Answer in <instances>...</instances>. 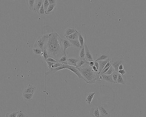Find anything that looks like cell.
I'll return each mask as SVG.
<instances>
[{
  "label": "cell",
  "mask_w": 146,
  "mask_h": 117,
  "mask_svg": "<svg viewBox=\"0 0 146 117\" xmlns=\"http://www.w3.org/2000/svg\"><path fill=\"white\" fill-rule=\"evenodd\" d=\"M49 5H50V4H49L48 0H44L43 3V6L45 12L47 10Z\"/></svg>",
  "instance_id": "obj_34"
},
{
  "label": "cell",
  "mask_w": 146,
  "mask_h": 117,
  "mask_svg": "<svg viewBox=\"0 0 146 117\" xmlns=\"http://www.w3.org/2000/svg\"><path fill=\"white\" fill-rule=\"evenodd\" d=\"M63 65V64L62 63L57 62V63L55 64L54 65L52 66L51 68H57L60 67V66H62Z\"/></svg>",
  "instance_id": "obj_37"
},
{
  "label": "cell",
  "mask_w": 146,
  "mask_h": 117,
  "mask_svg": "<svg viewBox=\"0 0 146 117\" xmlns=\"http://www.w3.org/2000/svg\"><path fill=\"white\" fill-rule=\"evenodd\" d=\"M87 83L92 84L95 83L98 81L101 74L95 72L92 67L90 66L89 62H87L82 67L77 68Z\"/></svg>",
  "instance_id": "obj_2"
},
{
  "label": "cell",
  "mask_w": 146,
  "mask_h": 117,
  "mask_svg": "<svg viewBox=\"0 0 146 117\" xmlns=\"http://www.w3.org/2000/svg\"><path fill=\"white\" fill-rule=\"evenodd\" d=\"M109 58V55L108 53L105 52H102L95 61L98 62L100 61L106 60Z\"/></svg>",
  "instance_id": "obj_14"
},
{
  "label": "cell",
  "mask_w": 146,
  "mask_h": 117,
  "mask_svg": "<svg viewBox=\"0 0 146 117\" xmlns=\"http://www.w3.org/2000/svg\"><path fill=\"white\" fill-rule=\"evenodd\" d=\"M101 75L103 77V82L110 83L111 84L115 83L112 79L111 75H107L102 74H101Z\"/></svg>",
  "instance_id": "obj_15"
},
{
  "label": "cell",
  "mask_w": 146,
  "mask_h": 117,
  "mask_svg": "<svg viewBox=\"0 0 146 117\" xmlns=\"http://www.w3.org/2000/svg\"><path fill=\"white\" fill-rule=\"evenodd\" d=\"M45 35H44L38 37L34 43L33 48H38L44 50L45 49Z\"/></svg>",
  "instance_id": "obj_4"
},
{
  "label": "cell",
  "mask_w": 146,
  "mask_h": 117,
  "mask_svg": "<svg viewBox=\"0 0 146 117\" xmlns=\"http://www.w3.org/2000/svg\"><path fill=\"white\" fill-rule=\"evenodd\" d=\"M66 65V64H63L62 66L55 68H49L48 71L47 72L46 74H45V75L46 76L48 75H52V74H54L57 72V71L65 69Z\"/></svg>",
  "instance_id": "obj_9"
},
{
  "label": "cell",
  "mask_w": 146,
  "mask_h": 117,
  "mask_svg": "<svg viewBox=\"0 0 146 117\" xmlns=\"http://www.w3.org/2000/svg\"><path fill=\"white\" fill-rule=\"evenodd\" d=\"M36 0H26L27 4L31 10L33 11Z\"/></svg>",
  "instance_id": "obj_24"
},
{
  "label": "cell",
  "mask_w": 146,
  "mask_h": 117,
  "mask_svg": "<svg viewBox=\"0 0 146 117\" xmlns=\"http://www.w3.org/2000/svg\"><path fill=\"white\" fill-rule=\"evenodd\" d=\"M33 52L36 55H41L42 53L43 50L41 49L38 48H33L32 49Z\"/></svg>",
  "instance_id": "obj_32"
},
{
  "label": "cell",
  "mask_w": 146,
  "mask_h": 117,
  "mask_svg": "<svg viewBox=\"0 0 146 117\" xmlns=\"http://www.w3.org/2000/svg\"><path fill=\"white\" fill-rule=\"evenodd\" d=\"M115 71V70L114 68L112 66H111L109 70H108V71H107V72H106L104 74V75H111Z\"/></svg>",
  "instance_id": "obj_31"
},
{
  "label": "cell",
  "mask_w": 146,
  "mask_h": 117,
  "mask_svg": "<svg viewBox=\"0 0 146 117\" xmlns=\"http://www.w3.org/2000/svg\"><path fill=\"white\" fill-rule=\"evenodd\" d=\"M46 61L48 62H53V63H57V61L54 58H48Z\"/></svg>",
  "instance_id": "obj_38"
},
{
  "label": "cell",
  "mask_w": 146,
  "mask_h": 117,
  "mask_svg": "<svg viewBox=\"0 0 146 117\" xmlns=\"http://www.w3.org/2000/svg\"><path fill=\"white\" fill-rule=\"evenodd\" d=\"M145 53L146 54V48L145 50Z\"/></svg>",
  "instance_id": "obj_47"
},
{
  "label": "cell",
  "mask_w": 146,
  "mask_h": 117,
  "mask_svg": "<svg viewBox=\"0 0 146 117\" xmlns=\"http://www.w3.org/2000/svg\"><path fill=\"white\" fill-rule=\"evenodd\" d=\"M89 114L92 117H101V113L98 107H95L92 108Z\"/></svg>",
  "instance_id": "obj_8"
},
{
  "label": "cell",
  "mask_w": 146,
  "mask_h": 117,
  "mask_svg": "<svg viewBox=\"0 0 146 117\" xmlns=\"http://www.w3.org/2000/svg\"><path fill=\"white\" fill-rule=\"evenodd\" d=\"M44 1L43 0H36L33 11L34 12L38 14Z\"/></svg>",
  "instance_id": "obj_11"
},
{
  "label": "cell",
  "mask_w": 146,
  "mask_h": 117,
  "mask_svg": "<svg viewBox=\"0 0 146 117\" xmlns=\"http://www.w3.org/2000/svg\"><path fill=\"white\" fill-rule=\"evenodd\" d=\"M47 64V65L48 68H51L52 66L54 65L56 63H53V62H47L46 61Z\"/></svg>",
  "instance_id": "obj_39"
},
{
  "label": "cell",
  "mask_w": 146,
  "mask_h": 117,
  "mask_svg": "<svg viewBox=\"0 0 146 117\" xmlns=\"http://www.w3.org/2000/svg\"><path fill=\"white\" fill-rule=\"evenodd\" d=\"M124 58L122 55L114 57L111 59V65L114 68L115 71L118 72V67L120 65H124Z\"/></svg>",
  "instance_id": "obj_3"
},
{
  "label": "cell",
  "mask_w": 146,
  "mask_h": 117,
  "mask_svg": "<svg viewBox=\"0 0 146 117\" xmlns=\"http://www.w3.org/2000/svg\"><path fill=\"white\" fill-rule=\"evenodd\" d=\"M111 59H109L106 60H102L98 61V62L99 65V72L101 74L103 70L105 67L106 65L108 62L111 61Z\"/></svg>",
  "instance_id": "obj_13"
},
{
  "label": "cell",
  "mask_w": 146,
  "mask_h": 117,
  "mask_svg": "<svg viewBox=\"0 0 146 117\" xmlns=\"http://www.w3.org/2000/svg\"><path fill=\"white\" fill-rule=\"evenodd\" d=\"M43 3L38 13L39 15L40 16H43L45 14V12L43 7Z\"/></svg>",
  "instance_id": "obj_35"
},
{
  "label": "cell",
  "mask_w": 146,
  "mask_h": 117,
  "mask_svg": "<svg viewBox=\"0 0 146 117\" xmlns=\"http://www.w3.org/2000/svg\"><path fill=\"white\" fill-rule=\"evenodd\" d=\"M34 94L25 93L23 94V97L24 100L26 101H29L32 100Z\"/></svg>",
  "instance_id": "obj_21"
},
{
  "label": "cell",
  "mask_w": 146,
  "mask_h": 117,
  "mask_svg": "<svg viewBox=\"0 0 146 117\" xmlns=\"http://www.w3.org/2000/svg\"><path fill=\"white\" fill-rule=\"evenodd\" d=\"M45 49L49 58H54L58 61L66 55L64 51L61 38L56 32L45 34Z\"/></svg>",
  "instance_id": "obj_1"
},
{
  "label": "cell",
  "mask_w": 146,
  "mask_h": 117,
  "mask_svg": "<svg viewBox=\"0 0 146 117\" xmlns=\"http://www.w3.org/2000/svg\"><path fill=\"white\" fill-rule=\"evenodd\" d=\"M79 57L80 58H85V46L81 49L79 54Z\"/></svg>",
  "instance_id": "obj_33"
},
{
  "label": "cell",
  "mask_w": 146,
  "mask_h": 117,
  "mask_svg": "<svg viewBox=\"0 0 146 117\" xmlns=\"http://www.w3.org/2000/svg\"><path fill=\"white\" fill-rule=\"evenodd\" d=\"M87 61L86 60L85 58H80L77 64V68L83 66V65L85 64Z\"/></svg>",
  "instance_id": "obj_26"
},
{
  "label": "cell",
  "mask_w": 146,
  "mask_h": 117,
  "mask_svg": "<svg viewBox=\"0 0 146 117\" xmlns=\"http://www.w3.org/2000/svg\"><path fill=\"white\" fill-rule=\"evenodd\" d=\"M79 33L76 30L75 32L73 34L68 36L65 37L69 40H74L78 39Z\"/></svg>",
  "instance_id": "obj_22"
},
{
  "label": "cell",
  "mask_w": 146,
  "mask_h": 117,
  "mask_svg": "<svg viewBox=\"0 0 146 117\" xmlns=\"http://www.w3.org/2000/svg\"><path fill=\"white\" fill-rule=\"evenodd\" d=\"M36 87L33 86L31 84H29L25 87L23 91V94L29 93V94H34L36 90Z\"/></svg>",
  "instance_id": "obj_10"
},
{
  "label": "cell",
  "mask_w": 146,
  "mask_h": 117,
  "mask_svg": "<svg viewBox=\"0 0 146 117\" xmlns=\"http://www.w3.org/2000/svg\"><path fill=\"white\" fill-rule=\"evenodd\" d=\"M84 46L85 50V58L86 61L88 62H94L95 61L93 57L85 43Z\"/></svg>",
  "instance_id": "obj_6"
},
{
  "label": "cell",
  "mask_w": 146,
  "mask_h": 117,
  "mask_svg": "<svg viewBox=\"0 0 146 117\" xmlns=\"http://www.w3.org/2000/svg\"><path fill=\"white\" fill-rule=\"evenodd\" d=\"M48 58H49V56H48L47 53L45 50H43L40 58H42L46 61Z\"/></svg>",
  "instance_id": "obj_27"
},
{
  "label": "cell",
  "mask_w": 146,
  "mask_h": 117,
  "mask_svg": "<svg viewBox=\"0 0 146 117\" xmlns=\"http://www.w3.org/2000/svg\"><path fill=\"white\" fill-rule=\"evenodd\" d=\"M18 111L11 112L7 113L6 115V117H16L17 116Z\"/></svg>",
  "instance_id": "obj_29"
},
{
  "label": "cell",
  "mask_w": 146,
  "mask_h": 117,
  "mask_svg": "<svg viewBox=\"0 0 146 117\" xmlns=\"http://www.w3.org/2000/svg\"><path fill=\"white\" fill-rule=\"evenodd\" d=\"M68 59V57L66 55L62 57L59 60L57 61V62L62 63L63 64L67 65Z\"/></svg>",
  "instance_id": "obj_25"
},
{
  "label": "cell",
  "mask_w": 146,
  "mask_h": 117,
  "mask_svg": "<svg viewBox=\"0 0 146 117\" xmlns=\"http://www.w3.org/2000/svg\"><path fill=\"white\" fill-rule=\"evenodd\" d=\"M95 61L94 62H89V64L90 66L92 67L95 65Z\"/></svg>",
  "instance_id": "obj_44"
},
{
  "label": "cell",
  "mask_w": 146,
  "mask_h": 117,
  "mask_svg": "<svg viewBox=\"0 0 146 117\" xmlns=\"http://www.w3.org/2000/svg\"><path fill=\"white\" fill-rule=\"evenodd\" d=\"M28 117L27 115L23 112L21 110L18 111L17 116L16 117Z\"/></svg>",
  "instance_id": "obj_36"
},
{
  "label": "cell",
  "mask_w": 146,
  "mask_h": 117,
  "mask_svg": "<svg viewBox=\"0 0 146 117\" xmlns=\"http://www.w3.org/2000/svg\"><path fill=\"white\" fill-rule=\"evenodd\" d=\"M118 73L119 74H121L122 75H125L126 74V71L124 69L122 70H119Z\"/></svg>",
  "instance_id": "obj_40"
},
{
  "label": "cell",
  "mask_w": 146,
  "mask_h": 117,
  "mask_svg": "<svg viewBox=\"0 0 146 117\" xmlns=\"http://www.w3.org/2000/svg\"><path fill=\"white\" fill-rule=\"evenodd\" d=\"M94 66L99 70V65L98 62H97V61H95Z\"/></svg>",
  "instance_id": "obj_42"
},
{
  "label": "cell",
  "mask_w": 146,
  "mask_h": 117,
  "mask_svg": "<svg viewBox=\"0 0 146 117\" xmlns=\"http://www.w3.org/2000/svg\"><path fill=\"white\" fill-rule=\"evenodd\" d=\"M92 67V69H93V70L95 72L97 73H99V70L95 66H93V67Z\"/></svg>",
  "instance_id": "obj_43"
},
{
  "label": "cell",
  "mask_w": 146,
  "mask_h": 117,
  "mask_svg": "<svg viewBox=\"0 0 146 117\" xmlns=\"http://www.w3.org/2000/svg\"><path fill=\"white\" fill-rule=\"evenodd\" d=\"M61 41L63 47L65 52L67 49L70 47L73 46L69 40L67 39L66 38L64 39H61Z\"/></svg>",
  "instance_id": "obj_17"
},
{
  "label": "cell",
  "mask_w": 146,
  "mask_h": 117,
  "mask_svg": "<svg viewBox=\"0 0 146 117\" xmlns=\"http://www.w3.org/2000/svg\"><path fill=\"white\" fill-rule=\"evenodd\" d=\"M56 4H50L47 10L45 12V14L48 15L53 14L55 10Z\"/></svg>",
  "instance_id": "obj_18"
},
{
  "label": "cell",
  "mask_w": 146,
  "mask_h": 117,
  "mask_svg": "<svg viewBox=\"0 0 146 117\" xmlns=\"http://www.w3.org/2000/svg\"><path fill=\"white\" fill-rule=\"evenodd\" d=\"M80 58H68V64L69 66L77 67V64Z\"/></svg>",
  "instance_id": "obj_16"
},
{
  "label": "cell",
  "mask_w": 146,
  "mask_h": 117,
  "mask_svg": "<svg viewBox=\"0 0 146 117\" xmlns=\"http://www.w3.org/2000/svg\"><path fill=\"white\" fill-rule=\"evenodd\" d=\"M119 73L115 71L111 75L112 79L114 82L115 83H117L118 77Z\"/></svg>",
  "instance_id": "obj_30"
},
{
  "label": "cell",
  "mask_w": 146,
  "mask_h": 117,
  "mask_svg": "<svg viewBox=\"0 0 146 117\" xmlns=\"http://www.w3.org/2000/svg\"><path fill=\"white\" fill-rule=\"evenodd\" d=\"M95 93H90L88 94L85 99L86 103L88 105H90L93 99Z\"/></svg>",
  "instance_id": "obj_20"
},
{
  "label": "cell",
  "mask_w": 146,
  "mask_h": 117,
  "mask_svg": "<svg viewBox=\"0 0 146 117\" xmlns=\"http://www.w3.org/2000/svg\"><path fill=\"white\" fill-rule=\"evenodd\" d=\"M65 69H68L70 70V71H72V72L75 74L79 78H82L83 79L82 75L77 67L71 66L68 64L66 65Z\"/></svg>",
  "instance_id": "obj_7"
},
{
  "label": "cell",
  "mask_w": 146,
  "mask_h": 117,
  "mask_svg": "<svg viewBox=\"0 0 146 117\" xmlns=\"http://www.w3.org/2000/svg\"><path fill=\"white\" fill-rule=\"evenodd\" d=\"M103 77L101 75V74L100 75L99 77V79L98 80V81H99H99H103Z\"/></svg>",
  "instance_id": "obj_46"
},
{
  "label": "cell",
  "mask_w": 146,
  "mask_h": 117,
  "mask_svg": "<svg viewBox=\"0 0 146 117\" xmlns=\"http://www.w3.org/2000/svg\"><path fill=\"white\" fill-rule=\"evenodd\" d=\"M123 65L122 64H121L118 67L119 70H122L124 69V67H123Z\"/></svg>",
  "instance_id": "obj_45"
},
{
  "label": "cell",
  "mask_w": 146,
  "mask_h": 117,
  "mask_svg": "<svg viewBox=\"0 0 146 117\" xmlns=\"http://www.w3.org/2000/svg\"><path fill=\"white\" fill-rule=\"evenodd\" d=\"M48 1L50 4H57V0H49Z\"/></svg>",
  "instance_id": "obj_41"
},
{
  "label": "cell",
  "mask_w": 146,
  "mask_h": 117,
  "mask_svg": "<svg viewBox=\"0 0 146 117\" xmlns=\"http://www.w3.org/2000/svg\"><path fill=\"white\" fill-rule=\"evenodd\" d=\"M69 40L73 46L79 49H81L82 48L78 39Z\"/></svg>",
  "instance_id": "obj_23"
},
{
  "label": "cell",
  "mask_w": 146,
  "mask_h": 117,
  "mask_svg": "<svg viewBox=\"0 0 146 117\" xmlns=\"http://www.w3.org/2000/svg\"><path fill=\"white\" fill-rule=\"evenodd\" d=\"M127 82V77L125 75H122L119 74L117 83L118 84L125 85Z\"/></svg>",
  "instance_id": "obj_12"
},
{
  "label": "cell",
  "mask_w": 146,
  "mask_h": 117,
  "mask_svg": "<svg viewBox=\"0 0 146 117\" xmlns=\"http://www.w3.org/2000/svg\"><path fill=\"white\" fill-rule=\"evenodd\" d=\"M76 30L74 27H69L67 28L65 30L64 33V36L65 37L70 35L74 33Z\"/></svg>",
  "instance_id": "obj_19"
},
{
  "label": "cell",
  "mask_w": 146,
  "mask_h": 117,
  "mask_svg": "<svg viewBox=\"0 0 146 117\" xmlns=\"http://www.w3.org/2000/svg\"><path fill=\"white\" fill-rule=\"evenodd\" d=\"M78 39L80 44L81 45V48H82L84 46L85 43L83 37L79 33Z\"/></svg>",
  "instance_id": "obj_28"
},
{
  "label": "cell",
  "mask_w": 146,
  "mask_h": 117,
  "mask_svg": "<svg viewBox=\"0 0 146 117\" xmlns=\"http://www.w3.org/2000/svg\"><path fill=\"white\" fill-rule=\"evenodd\" d=\"M99 109L101 117H110V113L109 107L106 104H103L100 105L98 107Z\"/></svg>",
  "instance_id": "obj_5"
}]
</instances>
